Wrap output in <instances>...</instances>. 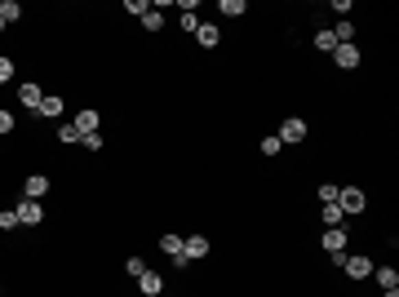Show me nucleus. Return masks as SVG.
<instances>
[{"instance_id": "27", "label": "nucleus", "mask_w": 399, "mask_h": 297, "mask_svg": "<svg viewBox=\"0 0 399 297\" xmlns=\"http://www.w3.org/2000/svg\"><path fill=\"white\" fill-rule=\"evenodd\" d=\"M5 80H14V58H5V53H0V85H5Z\"/></svg>"}, {"instance_id": "17", "label": "nucleus", "mask_w": 399, "mask_h": 297, "mask_svg": "<svg viewBox=\"0 0 399 297\" xmlns=\"http://www.w3.org/2000/svg\"><path fill=\"white\" fill-rule=\"evenodd\" d=\"M0 18H5V27L18 23V18H23V5H18V0H0Z\"/></svg>"}, {"instance_id": "21", "label": "nucleus", "mask_w": 399, "mask_h": 297, "mask_svg": "<svg viewBox=\"0 0 399 297\" xmlns=\"http://www.w3.org/2000/svg\"><path fill=\"white\" fill-rule=\"evenodd\" d=\"M142 27H147V31H160V27H165V14H156V5H151L147 14H142Z\"/></svg>"}, {"instance_id": "15", "label": "nucleus", "mask_w": 399, "mask_h": 297, "mask_svg": "<svg viewBox=\"0 0 399 297\" xmlns=\"http://www.w3.org/2000/svg\"><path fill=\"white\" fill-rule=\"evenodd\" d=\"M36 111H40L45 120H58V116H62V98H58V94H45V102H40Z\"/></svg>"}, {"instance_id": "26", "label": "nucleus", "mask_w": 399, "mask_h": 297, "mask_svg": "<svg viewBox=\"0 0 399 297\" xmlns=\"http://www.w3.org/2000/svg\"><path fill=\"white\" fill-rule=\"evenodd\" d=\"M80 146H84V151H102V133H84Z\"/></svg>"}, {"instance_id": "5", "label": "nucleus", "mask_w": 399, "mask_h": 297, "mask_svg": "<svg viewBox=\"0 0 399 297\" xmlns=\"http://www.w3.org/2000/svg\"><path fill=\"white\" fill-rule=\"evenodd\" d=\"M332 62H337L341 71H355L359 62H364V53H359V44H337V49H332Z\"/></svg>"}, {"instance_id": "19", "label": "nucleus", "mask_w": 399, "mask_h": 297, "mask_svg": "<svg viewBox=\"0 0 399 297\" xmlns=\"http://www.w3.org/2000/svg\"><path fill=\"white\" fill-rule=\"evenodd\" d=\"M217 9H222L226 18H244V14H249V5H244V0H222Z\"/></svg>"}, {"instance_id": "29", "label": "nucleus", "mask_w": 399, "mask_h": 297, "mask_svg": "<svg viewBox=\"0 0 399 297\" xmlns=\"http://www.w3.org/2000/svg\"><path fill=\"white\" fill-rule=\"evenodd\" d=\"M178 27H182V31H195L200 18H195V14H178Z\"/></svg>"}, {"instance_id": "28", "label": "nucleus", "mask_w": 399, "mask_h": 297, "mask_svg": "<svg viewBox=\"0 0 399 297\" xmlns=\"http://www.w3.org/2000/svg\"><path fill=\"white\" fill-rule=\"evenodd\" d=\"M125 271L133 275V280H138V275H142V271H147V262H142V257H129V262H125Z\"/></svg>"}, {"instance_id": "24", "label": "nucleus", "mask_w": 399, "mask_h": 297, "mask_svg": "<svg viewBox=\"0 0 399 297\" xmlns=\"http://www.w3.org/2000/svg\"><path fill=\"white\" fill-rule=\"evenodd\" d=\"M14 125H18V120H14V111H5V107H0V138H5V133H14Z\"/></svg>"}, {"instance_id": "18", "label": "nucleus", "mask_w": 399, "mask_h": 297, "mask_svg": "<svg viewBox=\"0 0 399 297\" xmlns=\"http://www.w3.org/2000/svg\"><path fill=\"white\" fill-rule=\"evenodd\" d=\"M319 218H324V227H341V222H346L337 204H319Z\"/></svg>"}, {"instance_id": "6", "label": "nucleus", "mask_w": 399, "mask_h": 297, "mask_svg": "<svg viewBox=\"0 0 399 297\" xmlns=\"http://www.w3.org/2000/svg\"><path fill=\"white\" fill-rule=\"evenodd\" d=\"M14 213H18V227H40V222H45V209H40V200H23Z\"/></svg>"}, {"instance_id": "12", "label": "nucleus", "mask_w": 399, "mask_h": 297, "mask_svg": "<svg viewBox=\"0 0 399 297\" xmlns=\"http://www.w3.org/2000/svg\"><path fill=\"white\" fill-rule=\"evenodd\" d=\"M71 125H75V129H80V138H84V133H98V125H102V116H98V111H93V107H84V111H80V116H75V120H71Z\"/></svg>"}, {"instance_id": "9", "label": "nucleus", "mask_w": 399, "mask_h": 297, "mask_svg": "<svg viewBox=\"0 0 399 297\" xmlns=\"http://www.w3.org/2000/svg\"><path fill=\"white\" fill-rule=\"evenodd\" d=\"M18 102H23L27 111H36V107L45 102V89L36 85V80H27V85H18Z\"/></svg>"}, {"instance_id": "30", "label": "nucleus", "mask_w": 399, "mask_h": 297, "mask_svg": "<svg viewBox=\"0 0 399 297\" xmlns=\"http://www.w3.org/2000/svg\"><path fill=\"white\" fill-rule=\"evenodd\" d=\"M125 9H129V14H138V18H142L151 5H147V0H125Z\"/></svg>"}, {"instance_id": "8", "label": "nucleus", "mask_w": 399, "mask_h": 297, "mask_svg": "<svg viewBox=\"0 0 399 297\" xmlns=\"http://www.w3.org/2000/svg\"><path fill=\"white\" fill-rule=\"evenodd\" d=\"M49 196V178L45 173H32V178L23 182V200H45Z\"/></svg>"}, {"instance_id": "14", "label": "nucleus", "mask_w": 399, "mask_h": 297, "mask_svg": "<svg viewBox=\"0 0 399 297\" xmlns=\"http://www.w3.org/2000/svg\"><path fill=\"white\" fill-rule=\"evenodd\" d=\"M373 280L382 284V293H391V289H399V271H395V266H373Z\"/></svg>"}, {"instance_id": "11", "label": "nucleus", "mask_w": 399, "mask_h": 297, "mask_svg": "<svg viewBox=\"0 0 399 297\" xmlns=\"http://www.w3.org/2000/svg\"><path fill=\"white\" fill-rule=\"evenodd\" d=\"M182 257H186V262L208 257V240H204V235H186V240H182Z\"/></svg>"}, {"instance_id": "7", "label": "nucleus", "mask_w": 399, "mask_h": 297, "mask_svg": "<svg viewBox=\"0 0 399 297\" xmlns=\"http://www.w3.org/2000/svg\"><path fill=\"white\" fill-rule=\"evenodd\" d=\"M160 253L173 257V266H191V262L182 257V235H173V231H169V235H160Z\"/></svg>"}, {"instance_id": "22", "label": "nucleus", "mask_w": 399, "mask_h": 297, "mask_svg": "<svg viewBox=\"0 0 399 297\" xmlns=\"http://www.w3.org/2000/svg\"><path fill=\"white\" fill-rule=\"evenodd\" d=\"M337 191L341 187H332V182H319V204H337Z\"/></svg>"}, {"instance_id": "20", "label": "nucleus", "mask_w": 399, "mask_h": 297, "mask_svg": "<svg viewBox=\"0 0 399 297\" xmlns=\"http://www.w3.org/2000/svg\"><path fill=\"white\" fill-rule=\"evenodd\" d=\"M58 142H66V146H75V142H80V129H75L71 120H66V125H58Z\"/></svg>"}, {"instance_id": "23", "label": "nucleus", "mask_w": 399, "mask_h": 297, "mask_svg": "<svg viewBox=\"0 0 399 297\" xmlns=\"http://www.w3.org/2000/svg\"><path fill=\"white\" fill-rule=\"evenodd\" d=\"M280 151H284V142H280L275 133H271V138H262V155H280Z\"/></svg>"}, {"instance_id": "25", "label": "nucleus", "mask_w": 399, "mask_h": 297, "mask_svg": "<svg viewBox=\"0 0 399 297\" xmlns=\"http://www.w3.org/2000/svg\"><path fill=\"white\" fill-rule=\"evenodd\" d=\"M18 227V213L14 209H0V231H14Z\"/></svg>"}, {"instance_id": "2", "label": "nucleus", "mask_w": 399, "mask_h": 297, "mask_svg": "<svg viewBox=\"0 0 399 297\" xmlns=\"http://www.w3.org/2000/svg\"><path fill=\"white\" fill-rule=\"evenodd\" d=\"M319 248L341 266V257H346V227H328L324 235H319Z\"/></svg>"}, {"instance_id": "1", "label": "nucleus", "mask_w": 399, "mask_h": 297, "mask_svg": "<svg viewBox=\"0 0 399 297\" xmlns=\"http://www.w3.org/2000/svg\"><path fill=\"white\" fill-rule=\"evenodd\" d=\"M337 209H341V218H359V213L368 209V196L359 187H341L337 191Z\"/></svg>"}, {"instance_id": "16", "label": "nucleus", "mask_w": 399, "mask_h": 297, "mask_svg": "<svg viewBox=\"0 0 399 297\" xmlns=\"http://www.w3.org/2000/svg\"><path fill=\"white\" fill-rule=\"evenodd\" d=\"M315 49H319V53H332V49H337V36H332V27H319V31H315Z\"/></svg>"}, {"instance_id": "13", "label": "nucleus", "mask_w": 399, "mask_h": 297, "mask_svg": "<svg viewBox=\"0 0 399 297\" xmlns=\"http://www.w3.org/2000/svg\"><path fill=\"white\" fill-rule=\"evenodd\" d=\"M195 40L204 44V49H217V44H222V31H217L213 23H200V27H195Z\"/></svg>"}, {"instance_id": "3", "label": "nucleus", "mask_w": 399, "mask_h": 297, "mask_svg": "<svg viewBox=\"0 0 399 297\" xmlns=\"http://www.w3.org/2000/svg\"><path fill=\"white\" fill-rule=\"evenodd\" d=\"M275 138H280L284 146H298V142H306V120L289 116V120H284V125H280V133H275Z\"/></svg>"}, {"instance_id": "31", "label": "nucleus", "mask_w": 399, "mask_h": 297, "mask_svg": "<svg viewBox=\"0 0 399 297\" xmlns=\"http://www.w3.org/2000/svg\"><path fill=\"white\" fill-rule=\"evenodd\" d=\"M382 297H399V289H391V293H382Z\"/></svg>"}, {"instance_id": "10", "label": "nucleus", "mask_w": 399, "mask_h": 297, "mask_svg": "<svg viewBox=\"0 0 399 297\" xmlns=\"http://www.w3.org/2000/svg\"><path fill=\"white\" fill-rule=\"evenodd\" d=\"M138 289L147 293V297H160V293H165V275H160V271H151V266H147V271L138 275Z\"/></svg>"}, {"instance_id": "4", "label": "nucleus", "mask_w": 399, "mask_h": 297, "mask_svg": "<svg viewBox=\"0 0 399 297\" xmlns=\"http://www.w3.org/2000/svg\"><path fill=\"white\" fill-rule=\"evenodd\" d=\"M341 271L350 275V280H368V275H373V257H364V253H355V257H341Z\"/></svg>"}, {"instance_id": "32", "label": "nucleus", "mask_w": 399, "mask_h": 297, "mask_svg": "<svg viewBox=\"0 0 399 297\" xmlns=\"http://www.w3.org/2000/svg\"><path fill=\"white\" fill-rule=\"evenodd\" d=\"M0 31H5V18H0Z\"/></svg>"}]
</instances>
